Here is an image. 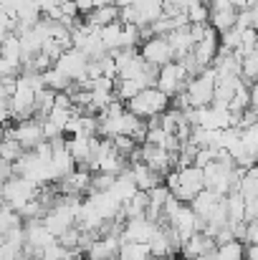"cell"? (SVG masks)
<instances>
[{
    "label": "cell",
    "instance_id": "obj_28",
    "mask_svg": "<svg viewBox=\"0 0 258 260\" xmlns=\"http://www.w3.org/2000/svg\"><path fill=\"white\" fill-rule=\"evenodd\" d=\"M111 142H114L117 154H119V157H124L127 162H132V157H134V154H137V149H139V144H137L132 137H114Z\"/></svg>",
    "mask_w": 258,
    "mask_h": 260
},
{
    "label": "cell",
    "instance_id": "obj_38",
    "mask_svg": "<svg viewBox=\"0 0 258 260\" xmlns=\"http://www.w3.org/2000/svg\"><path fill=\"white\" fill-rule=\"evenodd\" d=\"M246 260H258V245H248V253H246Z\"/></svg>",
    "mask_w": 258,
    "mask_h": 260
},
{
    "label": "cell",
    "instance_id": "obj_33",
    "mask_svg": "<svg viewBox=\"0 0 258 260\" xmlns=\"http://www.w3.org/2000/svg\"><path fill=\"white\" fill-rule=\"evenodd\" d=\"M246 220L256 222L258 220V197L256 200H246Z\"/></svg>",
    "mask_w": 258,
    "mask_h": 260
},
{
    "label": "cell",
    "instance_id": "obj_25",
    "mask_svg": "<svg viewBox=\"0 0 258 260\" xmlns=\"http://www.w3.org/2000/svg\"><path fill=\"white\" fill-rule=\"evenodd\" d=\"M119 258L122 260H155V255H152V250H150L147 243H124Z\"/></svg>",
    "mask_w": 258,
    "mask_h": 260
},
{
    "label": "cell",
    "instance_id": "obj_15",
    "mask_svg": "<svg viewBox=\"0 0 258 260\" xmlns=\"http://www.w3.org/2000/svg\"><path fill=\"white\" fill-rule=\"evenodd\" d=\"M129 172H132L134 182H137V187H139L142 192H150V189H155V187L162 184V177L152 172L145 162H132V165H129Z\"/></svg>",
    "mask_w": 258,
    "mask_h": 260
},
{
    "label": "cell",
    "instance_id": "obj_23",
    "mask_svg": "<svg viewBox=\"0 0 258 260\" xmlns=\"http://www.w3.org/2000/svg\"><path fill=\"white\" fill-rule=\"evenodd\" d=\"M3 58L13 63H23V43L15 33L3 36Z\"/></svg>",
    "mask_w": 258,
    "mask_h": 260
},
{
    "label": "cell",
    "instance_id": "obj_43",
    "mask_svg": "<svg viewBox=\"0 0 258 260\" xmlns=\"http://www.w3.org/2000/svg\"><path fill=\"white\" fill-rule=\"evenodd\" d=\"M114 260H122V258H114Z\"/></svg>",
    "mask_w": 258,
    "mask_h": 260
},
{
    "label": "cell",
    "instance_id": "obj_11",
    "mask_svg": "<svg viewBox=\"0 0 258 260\" xmlns=\"http://www.w3.org/2000/svg\"><path fill=\"white\" fill-rule=\"evenodd\" d=\"M182 258L185 260H195V258H203V255H213L218 253V240L205 235V233H195L185 245H182Z\"/></svg>",
    "mask_w": 258,
    "mask_h": 260
},
{
    "label": "cell",
    "instance_id": "obj_5",
    "mask_svg": "<svg viewBox=\"0 0 258 260\" xmlns=\"http://www.w3.org/2000/svg\"><path fill=\"white\" fill-rule=\"evenodd\" d=\"M187 84H190V74L185 71L182 63L172 61V63H167V66L160 69L157 88H160L162 93H167L170 99H175V96L182 93V91H187Z\"/></svg>",
    "mask_w": 258,
    "mask_h": 260
},
{
    "label": "cell",
    "instance_id": "obj_17",
    "mask_svg": "<svg viewBox=\"0 0 258 260\" xmlns=\"http://www.w3.org/2000/svg\"><path fill=\"white\" fill-rule=\"evenodd\" d=\"M111 192H114L122 202H129V200L139 192V187H137V182H134V177H132L129 170H124V172L117 177V184L111 187Z\"/></svg>",
    "mask_w": 258,
    "mask_h": 260
},
{
    "label": "cell",
    "instance_id": "obj_8",
    "mask_svg": "<svg viewBox=\"0 0 258 260\" xmlns=\"http://www.w3.org/2000/svg\"><path fill=\"white\" fill-rule=\"evenodd\" d=\"M139 53H142V58H145L147 63H152V66H157V69H162V66H167V63L175 61V51H172L170 41H167V38H160V36L145 41V43L139 46Z\"/></svg>",
    "mask_w": 258,
    "mask_h": 260
},
{
    "label": "cell",
    "instance_id": "obj_3",
    "mask_svg": "<svg viewBox=\"0 0 258 260\" xmlns=\"http://www.w3.org/2000/svg\"><path fill=\"white\" fill-rule=\"evenodd\" d=\"M215 81H218V74L215 69H205L197 79H190L187 84V96L192 101V109H205V106H213L215 101Z\"/></svg>",
    "mask_w": 258,
    "mask_h": 260
},
{
    "label": "cell",
    "instance_id": "obj_35",
    "mask_svg": "<svg viewBox=\"0 0 258 260\" xmlns=\"http://www.w3.org/2000/svg\"><path fill=\"white\" fill-rule=\"evenodd\" d=\"M208 5H210V13H220V10L233 8V3H231V0H208Z\"/></svg>",
    "mask_w": 258,
    "mask_h": 260
},
{
    "label": "cell",
    "instance_id": "obj_1",
    "mask_svg": "<svg viewBox=\"0 0 258 260\" xmlns=\"http://www.w3.org/2000/svg\"><path fill=\"white\" fill-rule=\"evenodd\" d=\"M170 106H172V99L155 86V88H145L139 96H134V99L127 104V111H132L134 116H139V119H145V121H150V119H155V116H162Z\"/></svg>",
    "mask_w": 258,
    "mask_h": 260
},
{
    "label": "cell",
    "instance_id": "obj_21",
    "mask_svg": "<svg viewBox=\"0 0 258 260\" xmlns=\"http://www.w3.org/2000/svg\"><path fill=\"white\" fill-rule=\"evenodd\" d=\"M210 25L218 33H225V30L236 28L238 25V10L236 8H228V10H220V13H210Z\"/></svg>",
    "mask_w": 258,
    "mask_h": 260
},
{
    "label": "cell",
    "instance_id": "obj_32",
    "mask_svg": "<svg viewBox=\"0 0 258 260\" xmlns=\"http://www.w3.org/2000/svg\"><path fill=\"white\" fill-rule=\"evenodd\" d=\"M74 258H76V253L69 250V248H64L61 243H56V245H51V248L43 250V260H74Z\"/></svg>",
    "mask_w": 258,
    "mask_h": 260
},
{
    "label": "cell",
    "instance_id": "obj_31",
    "mask_svg": "<svg viewBox=\"0 0 258 260\" xmlns=\"http://www.w3.org/2000/svg\"><path fill=\"white\" fill-rule=\"evenodd\" d=\"M190 25H200V23H210V5L208 3H197L195 8L187 10Z\"/></svg>",
    "mask_w": 258,
    "mask_h": 260
},
{
    "label": "cell",
    "instance_id": "obj_24",
    "mask_svg": "<svg viewBox=\"0 0 258 260\" xmlns=\"http://www.w3.org/2000/svg\"><path fill=\"white\" fill-rule=\"evenodd\" d=\"M23 225H25L23 215H20V212H15L10 205H5V202H3V212H0V233H3V235H8V233H13L15 228H23Z\"/></svg>",
    "mask_w": 258,
    "mask_h": 260
},
{
    "label": "cell",
    "instance_id": "obj_12",
    "mask_svg": "<svg viewBox=\"0 0 258 260\" xmlns=\"http://www.w3.org/2000/svg\"><path fill=\"white\" fill-rule=\"evenodd\" d=\"M122 238L119 235H106V238H99L94 245H91V250L86 253V258L89 260H114L119 258V253H122Z\"/></svg>",
    "mask_w": 258,
    "mask_h": 260
},
{
    "label": "cell",
    "instance_id": "obj_14",
    "mask_svg": "<svg viewBox=\"0 0 258 260\" xmlns=\"http://www.w3.org/2000/svg\"><path fill=\"white\" fill-rule=\"evenodd\" d=\"M223 200H225L223 194H218V192H213V189H203V192L190 202V207L195 210V215H197L200 220H205V222H208V220H210V215L218 210V205H220Z\"/></svg>",
    "mask_w": 258,
    "mask_h": 260
},
{
    "label": "cell",
    "instance_id": "obj_40",
    "mask_svg": "<svg viewBox=\"0 0 258 260\" xmlns=\"http://www.w3.org/2000/svg\"><path fill=\"white\" fill-rule=\"evenodd\" d=\"M94 5H96V8H106V5H117V0H94ZM96 8H94V10H96Z\"/></svg>",
    "mask_w": 258,
    "mask_h": 260
},
{
    "label": "cell",
    "instance_id": "obj_30",
    "mask_svg": "<svg viewBox=\"0 0 258 260\" xmlns=\"http://www.w3.org/2000/svg\"><path fill=\"white\" fill-rule=\"evenodd\" d=\"M81 238H84V233H81V228H69L64 235H59V243L64 245V248H69V250H74V253H79V245H81Z\"/></svg>",
    "mask_w": 258,
    "mask_h": 260
},
{
    "label": "cell",
    "instance_id": "obj_16",
    "mask_svg": "<svg viewBox=\"0 0 258 260\" xmlns=\"http://www.w3.org/2000/svg\"><path fill=\"white\" fill-rule=\"evenodd\" d=\"M119 18H122V8L119 5H106V8H96L94 13H89L86 23H91L96 28H106V25L119 23Z\"/></svg>",
    "mask_w": 258,
    "mask_h": 260
},
{
    "label": "cell",
    "instance_id": "obj_18",
    "mask_svg": "<svg viewBox=\"0 0 258 260\" xmlns=\"http://www.w3.org/2000/svg\"><path fill=\"white\" fill-rule=\"evenodd\" d=\"M147 210H150V192H137L129 202H124V215L127 220H137V217H147Z\"/></svg>",
    "mask_w": 258,
    "mask_h": 260
},
{
    "label": "cell",
    "instance_id": "obj_29",
    "mask_svg": "<svg viewBox=\"0 0 258 260\" xmlns=\"http://www.w3.org/2000/svg\"><path fill=\"white\" fill-rule=\"evenodd\" d=\"M43 81H46V88H53V91H66V88L71 86V79H66L56 66L43 74Z\"/></svg>",
    "mask_w": 258,
    "mask_h": 260
},
{
    "label": "cell",
    "instance_id": "obj_2",
    "mask_svg": "<svg viewBox=\"0 0 258 260\" xmlns=\"http://www.w3.org/2000/svg\"><path fill=\"white\" fill-rule=\"evenodd\" d=\"M41 187L25 177H13L10 182H3V202L10 205L15 212H20L31 200H38Z\"/></svg>",
    "mask_w": 258,
    "mask_h": 260
},
{
    "label": "cell",
    "instance_id": "obj_37",
    "mask_svg": "<svg viewBox=\"0 0 258 260\" xmlns=\"http://www.w3.org/2000/svg\"><path fill=\"white\" fill-rule=\"evenodd\" d=\"M197 3H203V0H177V5H180V10H182V13H187V10H190V8H195Z\"/></svg>",
    "mask_w": 258,
    "mask_h": 260
},
{
    "label": "cell",
    "instance_id": "obj_22",
    "mask_svg": "<svg viewBox=\"0 0 258 260\" xmlns=\"http://www.w3.org/2000/svg\"><path fill=\"white\" fill-rule=\"evenodd\" d=\"M225 200H228V215H231V225H236V222H248V220H246V197L241 194V189L231 192Z\"/></svg>",
    "mask_w": 258,
    "mask_h": 260
},
{
    "label": "cell",
    "instance_id": "obj_39",
    "mask_svg": "<svg viewBox=\"0 0 258 260\" xmlns=\"http://www.w3.org/2000/svg\"><path fill=\"white\" fill-rule=\"evenodd\" d=\"M231 3H233V8H236V10H246L251 0H231Z\"/></svg>",
    "mask_w": 258,
    "mask_h": 260
},
{
    "label": "cell",
    "instance_id": "obj_19",
    "mask_svg": "<svg viewBox=\"0 0 258 260\" xmlns=\"http://www.w3.org/2000/svg\"><path fill=\"white\" fill-rule=\"evenodd\" d=\"M101 41H104V46H106L109 53L124 48V25L122 23H114V25L101 28Z\"/></svg>",
    "mask_w": 258,
    "mask_h": 260
},
{
    "label": "cell",
    "instance_id": "obj_27",
    "mask_svg": "<svg viewBox=\"0 0 258 260\" xmlns=\"http://www.w3.org/2000/svg\"><path fill=\"white\" fill-rule=\"evenodd\" d=\"M117 184V174H106V172H94L91 177V189L89 194H99V192H111V187Z\"/></svg>",
    "mask_w": 258,
    "mask_h": 260
},
{
    "label": "cell",
    "instance_id": "obj_9",
    "mask_svg": "<svg viewBox=\"0 0 258 260\" xmlns=\"http://www.w3.org/2000/svg\"><path fill=\"white\" fill-rule=\"evenodd\" d=\"M13 134H15V139L23 144L25 152H33L38 144L46 142V129H43V121H41V119L18 121V124L13 126Z\"/></svg>",
    "mask_w": 258,
    "mask_h": 260
},
{
    "label": "cell",
    "instance_id": "obj_20",
    "mask_svg": "<svg viewBox=\"0 0 258 260\" xmlns=\"http://www.w3.org/2000/svg\"><path fill=\"white\" fill-rule=\"evenodd\" d=\"M94 139V137H91ZM91 139H86V137H71L69 139V152H71V157L76 159V165H81L86 167L89 165V157H91Z\"/></svg>",
    "mask_w": 258,
    "mask_h": 260
},
{
    "label": "cell",
    "instance_id": "obj_10",
    "mask_svg": "<svg viewBox=\"0 0 258 260\" xmlns=\"http://www.w3.org/2000/svg\"><path fill=\"white\" fill-rule=\"evenodd\" d=\"M160 230L157 222H152L150 217H137V220H129L124 225V233H122V243H147L155 238V233Z\"/></svg>",
    "mask_w": 258,
    "mask_h": 260
},
{
    "label": "cell",
    "instance_id": "obj_26",
    "mask_svg": "<svg viewBox=\"0 0 258 260\" xmlns=\"http://www.w3.org/2000/svg\"><path fill=\"white\" fill-rule=\"evenodd\" d=\"M246 253H248V245L241 243V240H231V243L218 248V258L220 260H246Z\"/></svg>",
    "mask_w": 258,
    "mask_h": 260
},
{
    "label": "cell",
    "instance_id": "obj_7",
    "mask_svg": "<svg viewBox=\"0 0 258 260\" xmlns=\"http://www.w3.org/2000/svg\"><path fill=\"white\" fill-rule=\"evenodd\" d=\"M56 69L66 76V79H71V81H79V84H86L89 81V58H86L81 51H66L61 58H59V63H56Z\"/></svg>",
    "mask_w": 258,
    "mask_h": 260
},
{
    "label": "cell",
    "instance_id": "obj_13",
    "mask_svg": "<svg viewBox=\"0 0 258 260\" xmlns=\"http://www.w3.org/2000/svg\"><path fill=\"white\" fill-rule=\"evenodd\" d=\"M134 13H137V23L134 25H139V28L152 25L160 18H165V0H137Z\"/></svg>",
    "mask_w": 258,
    "mask_h": 260
},
{
    "label": "cell",
    "instance_id": "obj_41",
    "mask_svg": "<svg viewBox=\"0 0 258 260\" xmlns=\"http://www.w3.org/2000/svg\"><path fill=\"white\" fill-rule=\"evenodd\" d=\"M119 8H129V5H137V0H117Z\"/></svg>",
    "mask_w": 258,
    "mask_h": 260
},
{
    "label": "cell",
    "instance_id": "obj_36",
    "mask_svg": "<svg viewBox=\"0 0 258 260\" xmlns=\"http://www.w3.org/2000/svg\"><path fill=\"white\" fill-rule=\"evenodd\" d=\"M74 3H76V8H79V13H81V15L94 13V8H96V5H94V0H74Z\"/></svg>",
    "mask_w": 258,
    "mask_h": 260
},
{
    "label": "cell",
    "instance_id": "obj_42",
    "mask_svg": "<svg viewBox=\"0 0 258 260\" xmlns=\"http://www.w3.org/2000/svg\"><path fill=\"white\" fill-rule=\"evenodd\" d=\"M56 3H66V0H56Z\"/></svg>",
    "mask_w": 258,
    "mask_h": 260
},
{
    "label": "cell",
    "instance_id": "obj_34",
    "mask_svg": "<svg viewBox=\"0 0 258 260\" xmlns=\"http://www.w3.org/2000/svg\"><path fill=\"white\" fill-rule=\"evenodd\" d=\"M61 13H64V18H79V15H81L74 0H66V3H61Z\"/></svg>",
    "mask_w": 258,
    "mask_h": 260
},
{
    "label": "cell",
    "instance_id": "obj_4",
    "mask_svg": "<svg viewBox=\"0 0 258 260\" xmlns=\"http://www.w3.org/2000/svg\"><path fill=\"white\" fill-rule=\"evenodd\" d=\"M180 172V182H177V187H172V197H177L180 202H185V205H190L203 189H208L205 187V174L200 167H185V170H177Z\"/></svg>",
    "mask_w": 258,
    "mask_h": 260
},
{
    "label": "cell",
    "instance_id": "obj_6",
    "mask_svg": "<svg viewBox=\"0 0 258 260\" xmlns=\"http://www.w3.org/2000/svg\"><path fill=\"white\" fill-rule=\"evenodd\" d=\"M142 162L160 177H167L172 167H177V154L167 152L165 147H152V144H142Z\"/></svg>",
    "mask_w": 258,
    "mask_h": 260
}]
</instances>
